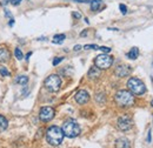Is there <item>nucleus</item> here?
<instances>
[{
    "instance_id": "19",
    "label": "nucleus",
    "mask_w": 153,
    "mask_h": 148,
    "mask_svg": "<svg viewBox=\"0 0 153 148\" xmlns=\"http://www.w3.org/2000/svg\"><path fill=\"white\" fill-rule=\"evenodd\" d=\"M96 100H97V102H99V104H104V102H105V94H104V93L97 94Z\"/></svg>"
},
{
    "instance_id": "9",
    "label": "nucleus",
    "mask_w": 153,
    "mask_h": 148,
    "mask_svg": "<svg viewBox=\"0 0 153 148\" xmlns=\"http://www.w3.org/2000/svg\"><path fill=\"white\" fill-rule=\"evenodd\" d=\"M74 99H76V101L79 105H85V104H87L88 100H90V94L86 92L85 90H80V91H78V92L76 93Z\"/></svg>"
},
{
    "instance_id": "30",
    "label": "nucleus",
    "mask_w": 153,
    "mask_h": 148,
    "mask_svg": "<svg viewBox=\"0 0 153 148\" xmlns=\"http://www.w3.org/2000/svg\"><path fill=\"white\" fill-rule=\"evenodd\" d=\"M86 34H87V31H84V32H81V33H80V37H85Z\"/></svg>"
},
{
    "instance_id": "3",
    "label": "nucleus",
    "mask_w": 153,
    "mask_h": 148,
    "mask_svg": "<svg viewBox=\"0 0 153 148\" xmlns=\"http://www.w3.org/2000/svg\"><path fill=\"white\" fill-rule=\"evenodd\" d=\"M62 132H64V135L67 136V138H76L80 134V126L79 124L76 122V120L73 119H68L64 122L62 125Z\"/></svg>"
},
{
    "instance_id": "8",
    "label": "nucleus",
    "mask_w": 153,
    "mask_h": 148,
    "mask_svg": "<svg viewBox=\"0 0 153 148\" xmlns=\"http://www.w3.org/2000/svg\"><path fill=\"white\" fill-rule=\"evenodd\" d=\"M117 126H118L119 130H123V132L131 130V127H132V120H131V118L127 116V115L120 116V118L118 119V121H117Z\"/></svg>"
},
{
    "instance_id": "6",
    "label": "nucleus",
    "mask_w": 153,
    "mask_h": 148,
    "mask_svg": "<svg viewBox=\"0 0 153 148\" xmlns=\"http://www.w3.org/2000/svg\"><path fill=\"white\" fill-rule=\"evenodd\" d=\"M113 64V56L108 54H100L94 59V66H97L99 70H107Z\"/></svg>"
},
{
    "instance_id": "31",
    "label": "nucleus",
    "mask_w": 153,
    "mask_h": 148,
    "mask_svg": "<svg viewBox=\"0 0 153 148\" xmlns=\"http://www.w3.org/2000/svg\"><path fill=\"white\" fill-rule=\"evenodd\" d=\"M10 20H11V21H10V26H13V24H14V19L11 18Z\"/></svg>"
},
{
    "instance_id": "2",
    "label": "nucleus",
    "mask_w": 153,
    "mask_h": 148,
    "mask_svg": "<svg viewBox=\"0 0 153 148\" xmlns=\"http://www.w3.org/2000/svg\"><path fill=\"white\" fill-rule=\"evenodd\" d=\"M115 102L120 107H131L134 104V95L128 91H118L115 93Z\"/></svg>"
},
{
    "instance_id": "4",
    "label": "nucleus",
    "mask_w": 153,
    "mask_h": 148,
    "mask_svg": "<svg viewBox=\"0 0 153 148\" xmlns=\"http://www.w3.org/2000/svg\"><path fill=\"white\" fill-rule=\"evenodd\" d=\"M127 87L130 90V92L134 94V95H141L146 92V87H145V84L138 79V78H131L128 79L127 81Z\"/></svg>"
},
{
    "instance_id": "23",
    "label": "nucleus",
    "mask_w": 153,
    "mask_h": 148,
    "mask_svg": "<svg viewBox=\"0 0 153 148\" xmlns=\"http://www.w3.org/2000/svg\"><path fill=\"white\" fill-rule=\"evenodd\" d=\"M119 8H120V11H121L123 14H126V13H127V7H126V5L120 4V5H119Z\"/></svg>"
},
{
    "instance_id": "28",
    "label": "nucleus",
    "mask_w": 153,
    "mask_h": 148,
    "mask_svg": "<svg viewBox=\"0 0 153 148\" xmlns=\"http://www.w3.org/2000/svg\"><path fill=\"white\" fill-rule=\"evenodd\" d=\"M151 139H152V138H151V130H149V135H147V142H149V144L151 142Z\"/></svg>"
},
{
    "instance_id": "16",
    "label": "nucleus",
    "mask_w": 153,
    "mask_h": 148,
    "mask_svg": "<svg viewBox=\"0 0 153 148\" xmlns=\"http://www.w3.org/2000/svg\"><path fill=\"white\" fill-rule=\"evenodd\" d=\"M138 56H139V50L137 47H132L131 51L127 53V58L131 59V60H135Z\"/></svg>"
},
{
    "instance_id": "18",
    "label": "nucleus",
    "mask_w": 153,
    "mask_h": 148,
    "mask_svg": "<svg viewBox=\"0 0 153 148\" xmlns=\"http://www.w3.org/2000/svg\"><path fill=\"white\" fill-rule=\"evenodd\" d=\"M65 39H66V36H65V34H56V36L53 37L52 42H53V44H61Z\"/></svg>"
},
{
    "instance_id": "12",
    "label": "nucleus",
    "mask_w": 153,
    "mask_h": 148,
    "mask_svg": "<svg viewBox=\"0 0 153 148\" xmlns=\"http://www.w3.org/2000/svg\"><path fill=\"white\" fill-rule=\"evenodd\" d=\"M87 75H88L90 79L96 80V79H98V78L100 76V70H99L97 66H92V67L90 68V71H88Z\"/></svg>"
},
{
    "instance_id": "15",
    "label": "nucleus",
    "mask_w": 153,
    "mask_h": 148,
    "mask_svg": "<svg viewBox=\"0 0 153 148\" xmlns=\"http://www.w3.org/2000/svg\"><path fill=\"white\" fill-rule=\"evenodd\" d=\"M14 82L18 84V85H21V86H25L28 82V76H26V75H19V76L16 78Z\"/></svg>"
},
{
    "instance_id": "1",
    "label": "nucleus",
    "mask_w": 153,
    "mask_h": 148,
    "mask_svg": "<svg viewBox=\"0 0 153 148\" xmlns=\"http://www.w3.org/2000/svg\"><path fill=\"white\" fill-rule=\"evenodd\" d=\"M64 132L58 126H52L46 132V140L52 146H59L64 140Z\"/></svg>"
},
{
    "instance_id": "24",
    "label": "nucleus",
    "mask_w": 153,
    "mask_h": 148,
    "mask_svg": "<svg viewBox=\"0 0 153 148\" xmlns=\"http://www.w3.org/2000/svg\"><path fill=\"white\" fill-rule=\"evenodd\" d=\"M84 48L85 50H98L99 46H97V45H85Z\"/></svg>"
},
{
    "instance_id": "33",
    "label": "nucleus",
    "mask_w": 153,
    "mask_h": 148,
    "mask_svg": "<svg viewBox=\"0 0 153 148\" xmlns=\"http://www.w3.org/2000/svg\"><path fill=\"white\" fill-rule=\"evenodd\" d=\"M151 105H152V107H153V100H152V102H151Z\"/></svg>"
},
{
    "instance_id": "21",
    "label": "nucleus",
    "mask_w": 153,
    "mask_h": 148,
    "mask_svg": "<svg viewBox=\"0 0 153 148\" xmlns=\"http://www.w3.org/2000/svg\"><path fill=\"white\" fill-rule=\"evenodd\" d=\"M14 54H16V58H17L18 60H21V59L24 58V54H22V52L20 51V48H16V50H14Z\"/></svg>"
},
{
    "instance_id": "5",
    "label": "nucleus",
    "mask_w": 153,
    "mask_h": 148,
    "mask_svg": "<svg viewBox=\"0 0 153 148\" xmlns=\"http://www.w3.org/2000/svg\"><path fill=\"white\" fill-rule=\"evenodd\" d=\"M45 87L47 91L52 93H56L60 90L61 87V79L57 74H51L50 76H47V79L45 80Z\"/></svg>"
},
{
    "instance_id": "27",
    "label": "nucleus",
    "mask_w": 153,
    "mask_h": 148,
    "mask_svg": "<svg viewBox=\"0 0 153 148\" xmlns=\"http://www.w3.org/2000/svg\"><path fill=\"white\" fill-rule=\"evenodd\" d=\"M73 17H74V18H76V19H80V18H81V14H80V13H76V12H74V13H73Z\"/></svg>"
},
{
    "instance_id": "14",
    "label": "nucleus",
    "mask_w": 153,
    "mask_h": 148,
    "mask_svg": "<svg viewBox=\"0 0 153 148\" xmlns=\"http://www.w3.org/2000/svg\"><path fill=\"white\" fill-rule=\"evenodd\" d=\"M104 7L105 6H104L102 1H100V0H91V10L93 12H98Z\"/></svg>"
},
{
    "instance_id": "32",
    "label": "nucleus",
    "mask_w": 153,
    "mask_h": 148,
    "mask_svg": "<svg viewBox=\"0 0 153 148\" xmlns=\"http://www.w3.org/2000/svg\"><path fill=\"white\" fill-rule=\"evenodd\" d=\"M31 54H32V53H31V52H30V53H27V56H26V59H28V58H30V56H31Z\"/></svg>"
},
{
    "instance_id": "20",
    "label": "nucleus",
    "mask_w": 153,
    "mask_h": 148,
    "mask_svg": "<svg viewBox=\"0 0 153 148\" xmlns=\"http://www.w3.org/2000/svg\"><path fill=\"white\" fill-rule=\"evenodd\" d=\"M0 74H1V76H10L11 75L10 71L6 67H2V66H0Z\"/></svg>"
},
{
    "instance_id": "7",
    "label": "nucleus",
    "mask_w": 153,
    "mask_h": 148,
    "mask_svg": "<svg viewBox=\"0 0 153 148\" xmlns=\"http://www.w3.org/2000/svg\"><path fill=\"white\" fill-rule=\"evenodd\" d=\"M54 114H56V111L52 108V107H42L40 110V113H39V119L44 122H47V121H51L53 118H54Z\"/></svg>"
},
{
    "instance_id": "29",
    "label": "nucleus",
    "mask_w": 153,
    "mask_h": 148,
    "mask_svg": "<svg viewBox=\"0 0 153 148\" xmlns=\"http://www.w3.org/2000/svg\"><path fill=\"white\" fill-rule=\"evenodd\" d=\"M80 50H81V46H80V45L74 46V51H80Z\"/></svg>"
},
{
    "instance_id": "26",
    "label": "nucleus",
    "mask_w": 153,
    "mask_h": 148,
    "mask_svg": "<svg viewBox=\"0 0 153 148\" xmlns=\"http://www.w3.org/2000/svg\"><path fill=\"white\" fill-rule=\"evenodd\" d=\"M21 1H22V0H12V5H13V6H18Z\"/></svg>"
},
{
    "instance_id": "22",
    "label": "nucleus",
    "mask_w": 153,
    "mask_h": 148,
    "mask_svg": "<svg viewBox=\"0 0 153 148\" xmlns=\"http://www.w3.org/2000/svg\"><path fill=\"white\" fill-rule=\"evenodd\" d=\"M98 50H100L101 52H104V53H106V54L111 52V48H110V47H106V46H100Z\"/></svg>"
},
{
    "instance_id": "13",
    "label": "nucleus",
    "mask_w": 153,
    "mask_h": 148,
    "mask_svg": "<svg viewBox=\"0 0 153 148\" xmlns=\"http://www.w3.org/2000/svg\"><path fill=\"white\" fill-rule=\"evenodd\" d=\"M11 58V53L7 48H0V62H6Z\"/></svg>"
},
{
    "instance_id": "17",
    "label": "nucleus",
    "mask_w": 153,
    "mask_h": 148,
    "mask_svg": "<svg viewBox=\"0 0 153 148\" xmlns=\"http://www.w3.org/2000/svg\"><path fill=\"white\" fill-rule=\"evenodd\" d=\"M8 127V121L5 116L0 115V132H4L5 130H7Z\"/></svg>"
},
{
    "instance_id": "10",
    "label": "nucleus",
    "mask_w": 153,
    "mask_h": 148,
    "mask_svg": "<svg viewBox=\"0 0 153 148\" xmlns=\"http://www.w3.org/2000/svg\"><path fill=\"white\" fill-rule=\"evenodd\" d=\"M131 73V67L127 65H119L114 71V74L119 78H125Z\"/></svg>"
},
{
    "instance_id": "11",
    "label": "nucleus",
    "mask_w": 153,
    "mask_h": 148,
    "mask_svg": "<svg viewBox=\"0 0 153 148\" xmlns=\"http://www.w3.org/2000/svg\"><path fill=\"white\" fill-rule=\"evenodd\" d=\"M130 147H131L130 140L126 139V138H119L115 141V148H130Z\"/></svg>"
},
{
    "instance_id": "25",
    "label": "nucleus",
    "mask_w": 153,
    "mask_h": 148,
    "mask_svg": "<svg viewBox=\"0 0 153 148\" xmlns=\"http://www.w3.org/2000/svg\"><path fill=\"white\" fill-rule=\"evenodd\" d=\"M62 60H64V58H57V59H54L53 60V66H57L58 64H60Z\"/></svg>"
}]
</instances>
